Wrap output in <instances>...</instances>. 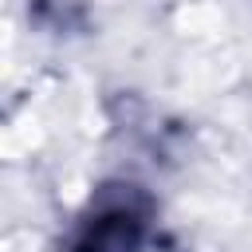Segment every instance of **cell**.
<instances>
[{
    "mask_svg": "<svg viewBox=\"0 0 252 252\" xmlns=\"http://www.w3.org/2000/svg\"><path fill=\"white\" fill-rule=\"evenodd\" d=\"M138 232H142V220L130 209H110L91 220L75 252H130L138 244Z\"/></svg>",
    "mask_w": 252,
    "mask_h": 252,
    "instance_id": "1",
    "label": "cell"
}]
</instances>
